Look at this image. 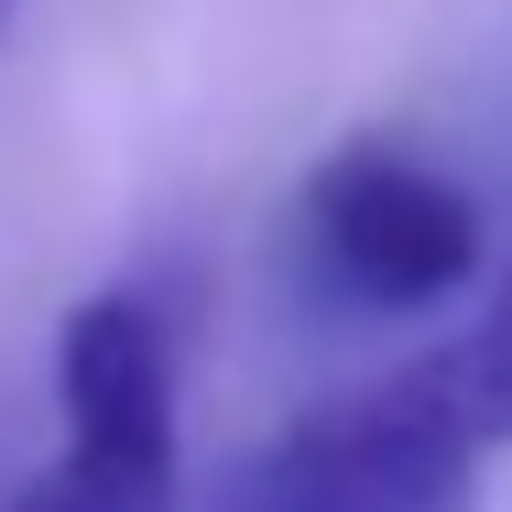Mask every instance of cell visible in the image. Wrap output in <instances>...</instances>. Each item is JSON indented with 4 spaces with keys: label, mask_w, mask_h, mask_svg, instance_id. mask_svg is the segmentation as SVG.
<instances>
[{
    "label": "cell",
    "mask_w": 512,
    "mask_h": 512,
    "mask_svg": "<svg viewBox=\"0 0 512 512\" xmlns=\"http://www.w3.org/2000/svg\"><path fill=\"white\" fill-rule=\"evenodd\" d=\"M512 447V273L458 338L404 371L273 425L218 512H480V469Z\"/></svg>",
    "instance_id": "6da1fadb"
},
{
    "label": "cell",
    "mask_w": 512,
    "mask_h": 512,
    "mask_svg": "<svg viewBox=\"0 0 512 512\" xmlns=\"http://www.w3.org/2000/svg\"><path fill=\"white\" fill-rule=\"evenodd\" d=\"M295 251L306 273L360 316H436L458 306L491 262V218L458 175H436L425 153L349 131L338 153H316L295 186Z\"/></svg>",
    "instance_id": "7a4b0ae2"
},
{
    "label": "cell",
    "mask_w": 512,
    "mask_h": 512,
    "mask_svg": "<svg viewBox=\"0 0 512 512\" xmlns=\"http://www.w3.org/2000/svg\"><path fill=\"white\" fill-rule=\"evenodd\" d=\"M55 480L88 512H186V458H175V338L131 284L77 295L55 327Z\"/></svg>",
    "instance_id": "3957f363"
},
{
    "label": "cell",
    "mask_w": 512,
    "mask_h": 512,
    "mask_svg": "<svg viewBox=\"0 0 512 512\" xmlns=\"http://www.w3.org/2000/svg\"><path fill=\"white\" fill-rule=\"evenodd\" d=\"M11 512H88V502H77L55 469H44V480H22V502H11Z\"/></svg>",
    "instance_id": "277c9868"
}]
</instances>
